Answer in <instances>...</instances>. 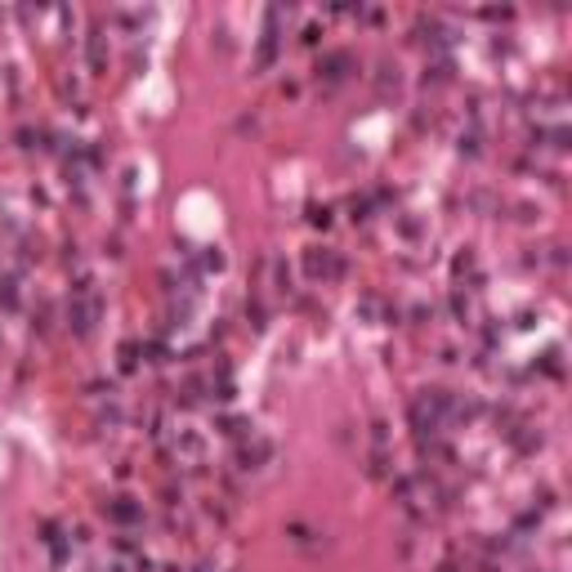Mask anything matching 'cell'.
<instances>
[{"instance_id":"obj_1","label":"cell","mask_w":572,"mask_h":572,"mask_svg":"<svg viewBox=\"0 0 572 572\" xmlns=\"http://www.w3.org/2000/svg\"><path fill=\"white\" fill-rule=\"evenodd\" d=\"M305 268H309V277H340L344 273V264L335 260V250H327V246H313L309 255H305Z\"/></svg>"},{"instance_id":"obj_2","label":"cell","mask_w":572,"mask_h":572,"mask_svg":"<svg viewBox=\"0 0 572 572\" xmlns=\"http://www.w3.org/2000/svg\"><path fill=\"white\" fill-rule=\"evenodd\" d=\"M268 456H273V443H268V439H255V443L242 447V465H246V469H260Z\"/></svg>"},{"instance_id":"obj_3","label":"cell","mask_w":572,"mask_h":572,"mask_svg":"<svg viewBox=\"0 0 572 572\" xmlns=\"http://www.w3.org/2000/svg\"><path fill=\"white\" fill-rule=\"evenodd\" d=\"M108 514L116 519V524H134V519H139L143 510H139V506H130L126 496H116V501H108Z\"/></svg>"},{"instance_id":"obj_4","label":"cell","mask_w":572,"mask_h":572,"mask_svg":"<svg viewBox=\"0 0 572 572\" xmlns=\"http://www.w3.org/2000/svg\"><path fill=\"white\" fill-rule=\"evenodd\" d=\"M268 268H273V286H277V291H291V264L277 255V260H268Z\"/></svg>"}]
</instances>
